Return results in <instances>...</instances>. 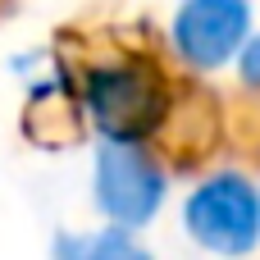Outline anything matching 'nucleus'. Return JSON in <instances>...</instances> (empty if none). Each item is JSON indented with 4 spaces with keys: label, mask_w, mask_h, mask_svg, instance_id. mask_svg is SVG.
Listing matches in <instances>:
<instances>
[{
    "label": "nucleus",
    "mask_w": 260,
    "mask_h": 260,
    "mask_svg": "<svg viewBox=\"0 0 260 260\" xmlns=\"http://www.w3.org/2000/svg\"><path fill=\"white\" fill-rule=\"evenodd\" d=\"M87 110L105 142H142L165 110V87L151 64H101L87 73Z\"/></svg>",
    "instance_id": "7ed1b4c3"
},
{
    "label": "nucleus",
    "mask_w": 260,
    "mask_h": 260,
    "mask_svg": "<svg viewBox=\"0 0 260 260\" xmlns=\"http://www.w3.org/2000/svg\"><path fill=\"white\" fill-rule=\"evenodd\" d=\"M91 197L119 229H142L165 206V169L142 142H101L91 165Z\"/></svg>",
    "instance_id": "f03ea898"
},
{
    "label": "nucleus",
    "mask_w": 260,
    "mask_h": 260,
    "mask_svg": "<svg viewBox=\"0 0 260 260\" xmlns=\"http://www.w3.org/2000/svg\"><path fill=\"white\" fill-rule=\"evenodd\" d=\"M183 229L210 256H251L260 247V183H251L238 169L201 178L183 201Z\"/></svg>",
    "instance_id": "f257e3e1"
},
{
    "label": "nucleus",
    "mask_w": 260,
    "mask_h": 260,
    "mask_svg": "<svg viewBox=\"0 0 260 260\" xmlns=\"http://www.w3.org/2000/svg\"><path fill=\"white\" fill-rule=\"evenodd\" d=\"M238 73H242L247 87H256V91H260V32L247 37V46H242V55H238Z\"/></svg>",
    "instance_id": "423d86ee"
},
{
    "label": "nucleus",
    "mask_w": 260,
    "mask_h": 260,
    "mask_svg": "<svg viewBox=\"0 0 260 260\" xmlns=\"http://www.w3.org/2000/svg\"><path fill=\"white\" fill-rule=\"evenodd\" d=\"M251 0H183L169 23V41L187 69H224L242 55L251 27Z\"/></svg>",
    "instance_id": "20e7f679"
},
{
    "label": "nucleus",
    "mask_w": 260,
    "mask_h": 260,
    "mask_svg": "<svg viewBox=\"0 0 260 260\" xmlns=\"http://www.w3.org/2000/svg\"><path fill=\"white\" fill-rule=\"evenodd\" d=\"M55 260H155L133 242V229H101L91 238H55Z\"/></svg>",
    "instance_id": "39448f33"
}]
</instances>
